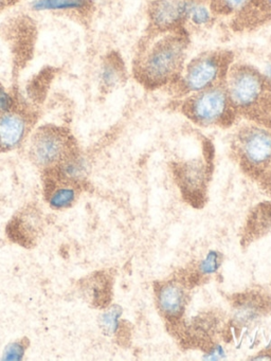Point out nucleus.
<instances>
[{
	"label": "nucleus",
	"mask_w": 271,
	"mask_h": 361,
	"mask_svg": "<svg viewBox=\"0 0 271 361\" xmlns=\"http://www.w3.org/2000/svg\"><path fill=\"white\" fill-rule=\"evenodd\" d=\"M191 0H152L148 6L150 35L184 28Z\"/></svg>",
	"instance_id": "423d86ee"
},
{
	"label": "nucleus",
	"mask_w": 271,
	"mask_h": 361,
	"mask_svg": "<svg viewBox=\"0 0 271 361\" xmlns=\"http://www.w3.org/2000/svg\"><path fill=\"white\" fill-rule=\"evenodd\" d=\"M260 178H263V180L265 181V185H266L267 189H268L269 191H271V164H269L268 168H267L266 171L263 173V175Z\"/></svg>",
	"instance_id": "a878e982"
},
{
	"label": "nucleus",
	"mask_w": 271,
	"mask_h": 361,
	"mask_svg": "<svg viewBox=\"0 0 271 361\" xmlns=\"http://www.w3.org/2000/svg\"><path fill=\"white\" fill-rule=\"evenodd\" d=\"M260 306L254 300H245L236 305L235 310V319L239 323L252 322L254 319L260 316Z\"/></svg>",
	"instance_id": "6ab92c4d"
},
{
	"label": "nucleus",
	"mask_w": 271,
	"mask_h": 361,
	"mask_svg": "<svg viewBox=\"0 0 271 361\" xmlns=\"http://www.w3.org/2000/svg\"><path fill=\"white\" fill-rule=\"evenodd\" d=\"M234 151L246 172L262 176L271 164V128L243 126L235 138Z\"/></svg>",
	"instance_id": "39448f33"
},
{
	"label": "nucleus",
	"mask_w": 271,
	"mask_h": 361,
	"mask_svg": "<svg viewBox=\"0 0 271 361\" xmlns=\"http://www.w3.org/2000/svg\"><path fill=\"white\" fill-rule=\"evenodd\" d=\"M232 65V54L226 51H211L199 54L183 67L174 82L179 96L188 97L207 88L224 83Z\"/></svg>",
	"instance_id": "f03ea898"
},
{
	"label": "nucleus",
	"mask_w": 271,
	"mask_h": 361,
	"mask_svg": "<svg viewBox=\"0 0 271 361\" xmlns=\"http://www.w3.org/2000/svg\"><path fill=\"white\" fill-rule=\"evenodd\" d=\"M224 88L235 111L250 114L268 92L270 85L264 75L249 65H231Z\"/></svg>",
	"instance_id": "7ed1b4c3"
},
{
	"label": "nucleus",
	"mask_w": 271,
	"mask_h": 361,
	"mask_svg": "<svg viewBox=\"0 0 271 361\" xmlns=\"http://www.w3.org/2000/svg\"><path fill=\"white\" fill-rule=\"evenodd\" d=\"M181 187L190 195L199 194L205 185V170L200 162H190L184 164L179 173Z\"/></svg>",
	"instance_id": "9b49d317"
},
{
	"label": "nucleus",
	"mask_w": 271,
	"mask_h": 361,
	"mask_svg": "<svg viewBox=\"0 0 271 361\" xmlns=\"http://www.w3.org/2000/svg\"><path fill=\"white\" fill-rule=\"evenodd\" d=\"M186 291L180 283L167 281L157 290V304L160 312L169 320L180 318L186 307Z\"/></svg>",
	"instance_id": "6e6552de"
},
{
	"label": "nucleus",
	"mask_w": 271,
	"mask_h": 361,
	"mask_svg": "<svg viewBox=\"0 0 271 361\" xmlns=\"http://www.w3.org/2000/svg\"><path fill=\"white\" fill-rule=\"evenodd\" d=\"M237 28H254L271 20V0H250L243 11L235 16Z\"/></svg>",
	"instance_id": "9d476101"
},
{
	"label": "nucleus",
	"mask_w": 271,
	"mask_h": 361,
	"mask_svg": "<svg viewBox=\"0 0 271 361\" xmlns=\"http://www.w3.org/2000/svg\"><path fill=\"white\" fill-rule=\"evenodd\" d=\"M23 352H25V350H23V346L21 344H11L6 348L4 359H8V360H19L23 357Z\"/></svg>",
	"instance_id": "b1692460"
},
{
	"label": "nucleus",
	"mask_w": 271,
	"mask_h": 361,
	"mask_svg": "<svg viewBox=\"0 0 271 361\" xmlns=\"http://www.w3.org/2000/svg\"><path fill=\"white\" fill-rule=\"evenodd\" d=\"M76 192L71 187H59L51 193L49 204L54 209L68 208L73 204Z\"/></svg>",
	"instance_id": "a211bd4d"
},
{
	"label": "nucleus",
	"mask_w": 271,
	"mask_h": 361,
	"mask_svg": "<svg viewBox=\"0 0 271 361\" xmlns=\"http://www.w3.org/2000/svg\"><path fill=\"white\" fill-rule=\"evenodd\" d=\"M59 172L64 178L70 181H78L84 179L88 172L86 160L80 156L66 157L59 166Z\"/></svg>",
	"instance_id": "2eb2a0df"
},
{
	"label": "nucleus",
	"mask_w": 271,
	"mask_h": 361,
	"mask_svg": "<svg viewBox=\"0 0 271 361\" xmlns=\"http://www.w3.org/2000/svg\"><path fill=\"white\" fill-rule=\"evenodd\" d=\"M188 47L183 29L150 35L133 64L136 79L150 90L173 84L183 69Z\"/></svg>",
	"instance_id": "f257e3e1"
},
{
	"label": "nucleus",
	"mask_w": 271,
	"mask_h": 361,
	"mask_svg": "<svg viewBox=\"0 0 271 361\" xmlns=\"http://www.w3.org/2000/svg\"><path fill=\"white\" fill-rule=\"evenodd\" d=\"M249 228L253 233H266L271 230V202L258 207L250 219Z\"/></svg>",
	"instance_id": "f3484780"
},
{
	"label": "nucleus",
	"mask_w": 271,
	"mask_h": 361,
	"mask_svg": "<svg viewBox=\"0 0 271 361\" xmlns=\"http://www.w3.org/2000/svg\"><path fill=\"white\" fill-rule=\"evenodd\" d=\"M90 5V0H34L31 8L36 12H83Z\"/></svg>",
	"instance_id": "f8f14e48"
},
{
	"label": "nucleus",
	"mask_w": 271,
	"mask_h": 361,
	"mask_svg": "<svg viewBox=\"0 0 271 361\" xmlns=\"http://www.w3.org/2000/svg\"><path fill=\"white\" fill-rule=\"evenodd\" d=\"M224 356H226V350H224V348L222 345H215L207 353L205 358L207 360H219V359L224 358Z\"/></svg>",
	"instance_id": "393cba45"
},
{
	"label": "nucleus",
	"mask_w": 271,
	"mask_h": 361,
	"mask_svg": "<svg viewBox=\"0 0 271 361\" xmlns=\"http://www.w3.org/2000/svg\"><path fill=\"white\" fill-rule=\"evenodd\" d=\"M213 12L205 3L191 0L186 24L194 28H207L213 23Z\"/></svg>",
	"instance_id": "4468645a"
},
{
	"label": "nucleus",
	"mask_w": 271,
	"mask_h": 361,
	"mask_svg": "<svg viewBox=\"0 0 271 361\" xmlns=\"http://www.w3.org/2000/svg\"><path fill=\"white\" fill-rule=\"evenodd\" d=\"M220 266V255L215 250L209 251L199 262L198 271L203 276H211L217 271Z\"/></svg>",
	"instance_id": "412c9836"
},
{
	"label": "nucleus",
	"mask_w": 271,
	"mask_h": 361,
	"mask_svg": "<svg viewBox=\"0 0 271 361\" xmlns=\"http://www.w3.org/2000/svg\"><path fill=\"white\" fill-rule=\"evenodd\" d=\"M67 152V139L59 130L44 128L32 139L30 153L38 166L48 168L63 161Z\"/></svg>",
	"instance_id": "0eeeda50"
},
{
	"label": "nucleus",
	"mask_w": 271,
	"mask_h": 361,
	"mask_svg": "<svg viewBox=\"0 0 271 361\" xmlns=\"http://www.w3.org/2000/svg\"><path fill=\"white\" fill-rule=\"evenodd\" d=\"M266 128H271V86L255 109L250 114Z\"/></svg>",
	"instance_id": "aec40b11"
},
{
	"label": "nucleus",
	"mask_w": 271,
	"mask_h": 361,
	"mask_svg": "<svg viewBox=\"0 0 271 361\" xmlns=\"http://www.w3.org/2000/svg\"><path fill=\"white\" fill-rule=\"evenodd\" d=\"M265 78H266L267 82H268L269 85L271 86V62L269 63L268 66H267L266 75H265Z\"/></svg>",
	"instance_id": "cd10ccee"
},
{
	"label": "nucleus",
	"mask_w": 271,
	"mask_h": 361,
	"mask_svg": "<svg viewBox=\"0 0 271 361\" xmlns=\"http://www.w3.org/2000/svg\"><path fill=\"white\" fill-rule=\"evenodd\" d=\"M124 79L123 62L116 56H108L102 64L100 71V81L106 90L118 87Z\"/></svg>",
	"instance_id": "ddd939ff"
},
{
	"label": "nucleus",
	"mask_w": 271,
	"mask_h": 361,
	"mask_svg": "<svg viewBox=\"0 0 271 361\" xmlns=\"http://www.w3.org/2000/svg\"><path fill=\"white\" fill-rule=\"evenodd\" d=\"M252 360H271V357L268 354H260L252 358Z\"/></svg>",
	"instance_id": "bb28decb"
},
{
	"label": "nucleus",
	"mask_w": 271,
	"mask_h": 361,
	"mask_svg": "<svg viewBox=\"0 0 271 361\" xmlns=\"http://www.w3.org/2000/svg\"><path fill=\"white\" fill-rule=\"evenodd\" d=\"M8 0H0V9L4 7V6L8 5Z\"/></svg>",
	"instance_id": "c85d7f7f"
},
{
	"label": "nucleus",
	"mask_w": 271,
	"mask_h": 361,
	"mask_svg": "<svg viewBox=\"0 0 271 361\" xmlns=\"http://www.w3.org/2000/svg\"><path fill=\"white\" fill-rule=\"evenodd\" d=\"M250 0H209L210 9L214 16H237L245 9Z\"/></svg>",
	"instance_id": "dca6fc26"
},
{
	"label": "nucleus",
	"mask_w": 271,
	"mask_h": 361,
	"mask_svg": "<svg viewBox=\"0 0 271 361\" xmlns=\"http://www.w3.org/2000/svg\"><path fill=\"white\" fill-rule=\"evenodd\" d=\"M121 312H122V310L119 306H114L101 317V326L106 334L110 335V334L116 333L119 327V319H120Z\"/></svg>",
	"instance_id": "4be33fe9"
},
{
	"label": "nucleus",
	"mask_w": 271,
	"mask_h": 361,
	"mask_svg": "<svg viewBox=\"0 0 271 361\" xmlns=\"http://www.w3.org/2000/svg\"><path fill=\"white\" fill-rule=\"evenodd\" d=\"M195 1H200V3H207L209 0H195Z\"/></svg>",
	"instance_id": "c756f323"
},
{
	"label": "nucleus",
	"mask_w": 271,
	"mask_h": 361,
	"mask_svg": "<svg viewBox=\"0 0 271 361\" xmlns=\"http://www.w3.org/2000/svg\"><path fill=\"white\" fill-rule=\"evenodd\" d=\"M27 133V121L17 113L0 115V149L11 151L16 149L23 142Z\"/></svg>",
	"instance_id": "1a4fd4ad"
},
{
	"label": "nucleus",
	"mask_w": 271,
	"mask_h": 361,
	"mask_svg": "<svg viewBox=\"0 0 271 361\" xmlns=\"http://www.w3.org/2000/svg\"><path fill=\"white\" fill-rule=\"evenodd\" d=\"M13 105H14L13 97L4 87L0 86V115L10 111Z\"/></svg>",
	"instance_id": "5701e85b"
},
{
	"label": "nucleus",
	"mask_w": 271,
	"mask_h": 361,
	"mask_svg": "<svg viewBox=\"0 0 271 361\" xmlns=\"http://www.w3.org/2000/svg\"><path fill=\"white\" fill-rule=\"evenodd\" d=\"M182 111L198 126H215L230 122L235 109L224 83L186 97L182 103Z\"/></svg>",
	"instance_id": "20e7f679"
}]
</instances>
